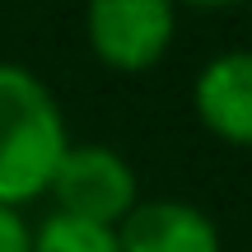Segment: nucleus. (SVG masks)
I'll return each mask as SVG.
<instances>
[{"label":"nucleus","mask_w":252,"mask_h":252,"mask_svg":"<svg viewBox=\"0 0 252 252\" xmlns=\"http://www.w3.org/2000/svg\"><path fill=\"white\" fill-rule=\"evenodd\" d=\"M65 150L70 131L56 94L28 65L0 61V206L24 210L47 196Z\"/></svg>","instance_id":"nucleus-1"},{"label":"nucleus","mask_w":252,"mask_h":252,"mask_svg":"<svg viewBox=\"0 0 252 252\" xmlns=\"http://www.w3.org/2000/svg\"><path fill=\"white\" fill-rule=\"evenodd\" d=\"M178 33V0H89L84 37L108 70L140 75L159 65Z\"/></svg>","instance_id":"nucleus-2"},{"label":"nucleus","mask_w":252,"mask_h":252,"mask_svg":"<svg viewBox=\"0 0 252 252\" xmlns=\"http://www.w3.org/2000/svg\"><path fill=\"white\" fill-rule=\"evenodd\" d=\"M61 215L94 220V224L117 229L135 206H140V182L135 168L108 145H70L56 163V178L47 187Z\"/></svg>","instance_id":"nucleus-3"},{"label":"nucleus","mask_w":252,"mask_h":252,"mask_svg":"<svg viewBox=\"0 0 252 252\" xmlns=\"http://www.w3.org/2000/svg\"><path fill=\"white\" fill-rule=\"evenodd\" d=\"M191 108L215 140L252 150V47L210 56L196 70Z\"/></svg>","instance_id":"nucleus-4"},{"label":"nucleus","mask_w":252,"mask_h":252,"mask_svg":"<svg viewBox=\"0 0 252 252\" xmlns=\"http://www.w3.org/2000/svg\"><path fill=\"white\" fill-rule=\"evenodd\" d=\"M122 252H224L220 224L201 206L178 196L140 201L117 224Z\"/></svg>","instance_id":"nucleus-5"},{"label":"nucleus","mask_w":252,"mask_h":252,"mask_svg":"<svg viewBox=\"0 0 252 252\" xmlns=\"http://www.w3.org/2000/svg\"><path fill=\"white\" fill-rule=\"evenodd\" d=\"M33 252H122L117 229L94 224V220H75V215H52L33 229Z\"/></svg>","instance_id":"nucleus-6"},{"label":"nucleus","mask_w":252,"mask_h":252,"mask_svg":"<svg viewBox=\"0 0 252 252\" xmlns=\"http://www.w3.org/2000/svg\"><path fill=\"white\" fill-rule=\"evenodd\" d=\"M0 252H33V224L14 206H0Z\"/></svg>","instance_id":"nucleus-7"},{"label":"nucleus","mask_w":252,"mask_h":252,"mask_svg":"<svg viewBox=\"0 0 252 252\" xmlns=\"http://www.w3.org/2000/svg\"><path fill=\"white\" fill-rule=\"evenodd\" d=\"M178 5H196V9H229V5H243V0H178Z\"/></svg>","instance_id":"nucleus-8"}]
</instances>
